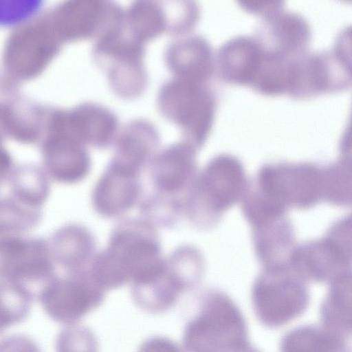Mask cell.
Instances as JSON below:
<instances>
[{
    "mask_svg": "<svg viewBox=\"0 0 352 352\" xmlns=\"http://www.w3.org/2000/svg\"><path fill=\"white\" fill-rule=\"evenodd\" d=\"M249 182L237 157L228 153L217 155L197 175L184 212L197 227H213L224 212L241 201Z\"/></svg>",
    "mask_w": 352,
    "mask_h": 352,
    "instance_id": "obj_1",
    "label": "cell"
},
{
    "mask_svg": "<svg viewBox=\"0 0 352 352\" xmlns=\"http://www.w3.org/2000/svg\"><path fill=\"white\" fill-rule=\"evenodd\" d=\"M245 319L235 302L219 290L206 292L198 313L186 325L187 352H244L250 346Z\"/></svg>",
    "mask_w": 352,
    "mask_h": 352,
    "instance_id": "obj_2",
    "label": "cell"
},
{
    "mask_svg": "<svg viewBox=\"0 0 352 352\" xmlns=\"http://www.w3.org/2000/svg\"><path fill=\"white\" fill-rule=\"evenodd\" d=\"M157 106L161 114L178 126L182 140L197 150L213 126L217 99L208 83L173 77L160 87Z\"/></svg>",
    "mask_w": 352,
    "mask_h": 352,
    "instance_id": "obj_3",
    "label": "cell"
},
{
    "mask_svg": "<svg viewBox=\"0 0 352 352\" xmlns=\"http://www.w3.org/2000/svg\"><path fill=\"white\" fill-rule=\"evenodd\" d=\"M62 43L46 13L23 21L8 35L3 51L6 90L38 76L58 54Z\"/></svg>",
    "mask_w": 352,
    "mask_h": 352,
    "instance_id": "obj_4",
    "label": "cell"
},
{
    "mask_svg": "<svg viewBox=\"0 0 352 352\" xmlns=\"http://www.w3.org/2000/svg\"><path fill=\"white\" fill-rule=\"evenodd\" d=\"M252 301L260 322L278 328L305 313L310 296L307 282L289 267L263 268L253 284Z\"/></svg>",
    "mask_w": 352,
    "mask_h": 352,
    "instance_id": "obj_5",
    "label": "cell"
},
{
    "mask_svg": "<svg viewBox=\"0 0 352 352\" xmlns=\"http://www.w3.org/2000/svg\"><path fill=\"white\" fill-rule=\"evenodd\" d=\"M252 182L287 210L309 209L323 200L322 168L312 163L265 164Z\"/></svg>",
    "mask_w": 352,
    "mask_h": 352,
    "instance_id": "obj_6",
    "label": "cell"
},
{
    "mask_svg": "<svg viewBox=\"0 0 352 352\" xmlns=\"http://www.w3.org/2000/svg\"><path fill=\"white\" fill-rule=\"evenodd\" d=\"M107 252L122 269L132 287L154 281L166 267L157 233L146 221L120 226L112 236Z\"/></svg>",
    "mask_w": 352,
    "mask_h": 352,
    "instance_id": "obj_7",
    "label": "cell"
},
{
    "mask_svg": "<svg viewBox=\"0 0 352 352\" xmlns=\"http://www.w3.org/2000/svg\"><path fill=\"white\" fill-rule=\"evenodd\" d=\"M197 151L181 140L157 152L151 162V178L157 194L150 201L177 218L184 212L188 192L197 176Z\"/></svg>",
    "mask_w": 352,
    "mask_h": 352,
    "instance_id": "obj_8",
    "label": "cell"
},
{
    "mask_svg": "<svg viewBox=\"0 0 352 352\" xmlns=\"http://www.w3.org/2000/svg\"><path fill=\"white\" fill-rule=\"evenodd\" d=\"M144 54V44L125 31L104 38L93 48L94 59L106 70L109 87L124 99L135 98L146 89Z\"/></svg>",
    "mask_w": 352,
    "mask_h": 352,
    "instance_id": "obj_9",
    "label": "cell"
},
{
    "mask_svg": "<svg viewBox=\"0 0 352 352\" xmlns=\"http://www.w3.org/2000/svg\"><path fill=\"white\" fill-rule=\"evenodd\" d=\"M104 292L90 273L75 272L66 277L54 278L41 290L38 300L49 317L69 325L98 307Z\"/></svg>",
    "mask_w": 352,
    "mask_h": 352,
    "instance_id": "obj_10",
    "label": "cell"
},
{
    "mask_svg": "<svg viewBox=\"0 0 352 352\" xmlns=\"http://www.w3.org/2000/svg\"><path fill=\"white\" fill-rule=\"evenodd\" d=\"M52 28L63 43L96 39L120 22L124 11L104 1H68L45 12Z\"/></svg>",
    "mask_w": 352,
    "mask_h": 352,
    "instance_id": "obj_11",
    "label": "cell"
},
{
    "mask_svg": "<svg viewBox=\"0 0 352 352\" xmlns=\"http://www.w3.org/2000/svg\"><path fill=\"white\" fill-rule=\"evenodd\" d=\"M202 275L194 257L175 250L166 260L164 272L147 285L132 287V297L137 306L147 312H164L174 306L183 292L194 287Z\"/></svg>",
    "mask_w": 352,
    "mask_h": 352,
    "instance_id": "obj_12",
    "label": "cell"
},
{
    "mask_svg": "<svg viewBox=\"0 0 352 352\" xmlns=\"http://www.w3.org/2000/svg\"><path fill=\"white\" fill-rule=\"evenodd\" d=\"M1 252L2 282L34 294L31 286L38 285L42 290L54 278L48 249L41 241L6 239L1 243Z\"/></svg>",
    "mask_w": 352,
    "mask_h": 352,
    "instance_id": "obj_13",
    "label": "cell"
},
{
    "mask_svg": "<svg viewBox=\"0 0 352 352\" xmlns=\"http://www.w3.org/2000/svg\"><path fill=\"white\" fill-rule=\"evenodd\" d=\"M216 54L199 34L176 37L164 51V60L175 78L208 83L216 72Z\"/></svg>",
    "mask_w": 352,
    "mask_h": 352,
    "instance_id": "obj_14",
    "label": "cell"
},
{
    "mask_svg": "<svg viewBox=\"0 0 352 352\" xmlns=\"http://www.w3.org/2000/svg\"><path fill=\"white\" fill-rule=\"evenodd\" d=\"M289 267L306 282L329 283L339 275L352 270V264L324 236L296 245Z\"/></svg>",
    "mask_w": 352,
    "mask_h": 352,
    "instance_id": "obj_15",
    "label": "cell"
},
{
    "mask_svg": "<svg viewBox=\"0 0 352 352\" xmlns=\"http://www.w3.org/2000/svg\"><path fill=\"white\" fill-rule=\"evenodd\" d=\"M263 50L254 36H234L216 53V72L224 82L251 87L258 72Z\"/></svg>",
    "mask_w": 352,
    "mask_h": 352,
    "instance_id": "obj_16",
    "label": "cell"
},
{
    "mask_svg": "<svg viewBox=\"0 0 352 352\" xmlns=\"http://www.w3.org/2000/svg\"><path fill=\"white\" fill-rule=\"evenodd\" d=\"M60 122L63 130L82 144L98 147L107 146L118 132L115 115L103 106L91 102L70 110L61 109Z\"/></svg>",
    "mask_w": 352,
    "mask_h": 352,
    "instance_id": "obj_17",
    "label": "cell"
},
{
    "mask_svg": "<svg viewBox=\"0 0 352 352\" xmlns=\"http://www.w3.org/2000/svg\"><path fill=\"white\" fill-rule=\"evenodd\" d=\"M42 154L46 169L60 182L80 180L89 168V158L84 144L63 131L45 132Z\"/></svg>",
    "mask_w": 352,
    "mask_h": 352,
    "instance_id": "obj_18",
    "label": "cell"
},
{
    "mask_svg": "<svg viewBox=\"0 0 352 352\" xmlns=\"http://www.w3.org/2000/svg\"><path fill=\"white\" fill-rule=\"evenodd\" d=\"M49 112L27 98L12 95L1 104V131L16 141L34 143L45 133Z\"/></svg>",
    "mask_w": 352,
    "mask_h": 352,
    "instance_id": "obj_19",
    "label": "cell"
},
{
    "mask_svg": "<svg viewBox=\"0 0 352 352\" xmlns=\"http://www.w3.org/2000/svg\"><path fill=\"white\" fill-rule=\"evenodd\" d=\"M115 140L116 153L111 163L138 174L154 156L160 135L152 122L139 118L125 124Z\"/></svg>",
    "mask_w": 352,
    "mask_h": 352,
    "instance_id": "obj_20",
    "label": "cell"
},
{
    "mask_svg": "<svg viewBox=\"0 0 352 352\" xmlns=\"http://www.w3.org/2000/svg\"><path fill=\"white\" fill-rule=\"evenodd\" d=\"M140 190L137 173L111 163L96 187L94 206L105 216H117L135 204Z\"/></svg>",
    "mask_w": 352,
    "mask_h": 352,
    "instance_id": "obj_21",
    "label": "cell"
},
{
    "mask_svg": "<svg viewBox=\"0 0 352 352\" xmlns=\"http://www.w3.org/2000/svg\"><path fill=\"white\" fill-rule=\"evenodd\" d=\"M252 229L255 254L263 268L289 267L296 246L289 219L285 215Z\"/></svg>",
    "mask_w": 352,
    "mask_h": 352,
    "instance_id": "obj_22",
    "label": "cell"
},
{
    "mask_svg": "<svg viewBox=\"0 0 352 352\" xmlns=\"http://www.w3.org/2000/svg\"><path fill=\"white\" fill-rule=\"evenodd\" d=\"M320 307L322 324L344 336L352 335V270L329 283Z\"/></svg>",
    "mask_w": 352,
    "mask_h": 352,
    "instance_id": "obj_23",
    "label": "cell"
},
{
    "mask_svg": "<svg viewBox=\"0 0 352 352\" xmlns=\"http://www.w3.org/2000/svg\"><path fill=\"white\" fill-rule=\"evenodd\" d=\"M299 22L293 14L279 9L263 17L254 36L265 51L287 58L298 45Z\"/></svg>",
    "mask_w": 352,
    "mask_h": 352,
    "instance_id": "obj_24",
    "label": "cell"
},
{
    "mask_svg": "<svg viewBox=\"0 0 352 352\" xmlns=\"http://www.w3.org/2000/svg\"><path fill=\"white\" fill-rule=\"evenodd\" d=\"M123 23L127 34L143 44L162 34H168V21L165 3L134 1L124 12Z\"/></svg>",
    "mask_w": 352,
    "mask_h": 352,
    "instance_id": "obj_25",
    "label": "cell"
},
{
    "mask_svg": "<svg viewBox=\"0 0 352 352\" xmlns=\"http://www.w3.org/2000/svg\"><path fill=\"white\" fill-rule=\"evenodd\" d=\"M280 352H349L345 338L322 324H306L287 331Z\"/></svg>",
    "mask_w": 352,
    "mask_h": 352,
    "instance_id": "obj_26",
    "label": "cell"
},
{
    "mask_svg": "<svg viewBox=\"0 0 352 352\" xmlns=\"http://www.w3.org/2000/svg\"><path fill=\"white\" fill-rule=\"evenodd\" d=\"M93 250V240L88 232L78 226L60 230L52 240L54 256L62 265L71 270L80 267Z\"/></svg>",
    "mask_w": 352,
    "mask_h": 352,
    "instance_id": "obj_27",
    "label": "cell"
},
{
    "mask_svg": "<svg viewBox=\"0 0 352 352\" xmlns=\"http://www.w3.org/2000/svg\"><path fill=\"white\" fill-rule=\"evenodd\" d=\"M323 200L352 207V160L342 159L322 168Z\"/></svg>",
    "mask_w": 352,
    "mask_h": 352,
    "instance_id": "obj_28",
    "label": "cell"
},
{
    "mask_svg": "<svg viewBox=\"0 0 352 352\" xmlns=\"http://www.w3.org/2000/svg\"><path fill=\"white\" fill-rule=\"evenodd\" d=\"M34 295L21 287L1 283V329L8 328L24 320L28 316Z\"/></svg>",
    "mask_w": 352,
    "mask_h": 352,
    "instance_id": "obj_29",
    "label": "cell"
},
{
    "mask_svg": "<svg viewBox=\"0 0 352 352\" xmlns=\"http://www.w3.org/2000/svg\"><path fill=\"white\" fill-rule=\"evenodd\" d=\"M13 186L17 199L34 207L47 195L48 184L43 172L35 166H24L16 171Z\"/></svg>",
    "mask_w": 352,
    "mask_h": 352,
    "instance_id": "obj_30",
    "label": "cell"
},
{
    "mask_svg": "<svg viewBox=\"0 0 352 352\" xmlns=\"http://www.w3.org/2000/svg\"><path fill=\"white\" fill-rule=\"evenodd\" d=\"M164 3L168 21V34L176 38L191 33L199 20V6L193 1Z\"/></svg>",
    "mask_w": 352,
    "mask_h": 352,
    "instance_id": "obj_31",
    "label": "cell"
},
{
    "mask_svg": "<svg viewBox=\"0 0 352 352\" xmlns=\"http://www.w3.org/2000/svg\"><path fill=\"white\" fill-rule=\"evenodd\" d=\"M56 352H98V343L93 331L78 323L67 325L58 333Z\"/></svg>",
    "mask_w": 352,
    "mask_h": 352,
    "instance_id": "obj_32",
    "label": "cell"
},
{
    "mask_svg": "<svg viewBox=\"0 0 352 352\" xmlns=\"http://www.w3.org/2000/svg\"><path fill=\"white\" fill-rule=\"evenodd\" d=\"M325 237L352 264V212L333 223L327 230Z\"/></svg>",
    "mask_w": 352,
    "mask_h": 352,
    "instance_id": "obj_33",
    "label": "cell"
},
{
    "mask_svg": "<svg viewBox=\"0 0 352 352\" xmlns=\"http://www.w3.org/2000/svg\"><path fill=\"white\" fill-rule=\"evenodd\" d=\"M0 352H41L30 337L15 334L5 338L1 342Z\"/></svg>",
    "mask_w": 352,
    "mask_h": 352,
    "instance_id": "obj_34",
    "label": "cell"
},
{
    "mask_svg": "<svg viewBox=\"0 0 352 352\" xmlns=\"http://www.w3.org/2000/svg\"><path fill=\"white\" fill-rule=\"evenodd\" d=\"M138 352H183L179 346L168 338L155 336L146 339Z\"/></svg>",
    "mask_w": 352,
    "mask_h": 352,
    "instance_id": "obj_35",
    "label": "cell"
},
{
    "mask_svg": "<svg viewBox=\"0 0 352 352\" xmlns=\"http://www.w3.org/2000/svg\"><path fill=\"white\" fill-rule=\"evenodd\" d=\"M239 3L246 12L261 15L262 17L279 10L280 7L277 1H241Z\"/></svg>",
    "mask_w": 352,
    "mask_h": 352,
    "instance_id": "obj_36",
    "label": "cell"
},
{
    "mask_svg": "<svg viewBox=\"0 0 352 352\" xmlns=\"http://www.w3.org/2000/svg\"><path fill=\"white\" fill-rule=\"evenodd\" d=\"M244 352H260V351L251 346L247 350H245Z\"/></svg>",
    "mask_w": 352,
    "mask_h": 352,
    "instance_id": "obj_37",
    "label": "cell"
}]
</instances>
